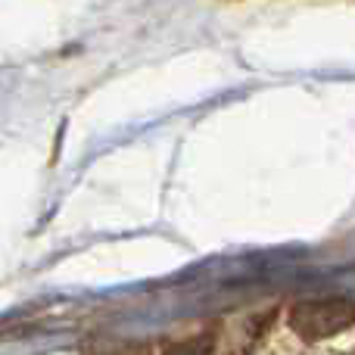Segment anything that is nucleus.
I'll list each match as a JSON object with an SVG mask.
<instances>
[{"instance_id":"f257e3e1","label":"nucleus","mask_w":355,"mask_h":355,"mask_svg":"<svg viewBox=\"0 0 355 355\" xmlns=\"http://www.w3.org/2000/svg\"><path fill=\"white\" fill-rule=\"evenodd\" d=\"M290 321L302 337H334V334L346 331L352 324V306L346 300H312L296 306Z\"/></svg>"},{"instance_id":"f03ea898","label":"nucleus","mask_w":355,"mask_h":355,"mask_svg":"<svg viewBox=\"0 0 355 355\" xmlns=\"http://www.w3.org/2000/svg\"><path fill=\"white\" fill-rule=\"evenodd\" d=\"M168 355H209V349L202 343H184V346H175Z\"/></svg>"}]
</instances>
